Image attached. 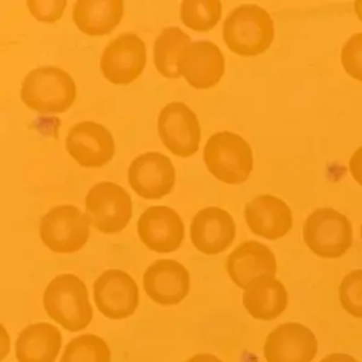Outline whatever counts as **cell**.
<instances>
[{"label": "cell", "mask_w": 362, "mask_h": 362, "mask_svg": "<svg viewBox=\"0 0 362 362\" xmlns=\"http://www.w3.org/2000/svg\"><path fill=\"white\" fill-rule=\"evenodd\" d=\"M186 362H223L221 358L211 354H196L187 358Z\"/></svg>", "instance_id": "cell-31"}, {"label": "cell", "mask_w": 362, "mask_h": 362, "mask_svg": "<svg viewBox=\"0 0 362 362\" xmlns=\"http://www.w3.org/2000/svg\"><path fill=\"white\" fill-rule=\"evenodd\" d=\"M124 13V3L121 0H78L73 8V21L80 32L90 37H100L119 25Z\"/></svg>", "instance_id": "cell-22"}, {"label": "cell", "mask_w": 362, "mask_h": 362, "mask_svg": "<svg viewBox=\"0 0 362 362\" xmlns=\"http://www.w3.org/2000/svg\"><path fill=\"white\" fill-rule=\"evenodd\" d=\"M204 162L216 179L239 185L247 180L254 168V155L243 136L225 131L210 136L204 146Z\"/></svg>", "instance_id": "cell-4"}, {"label": "cell", "mask_w": 362, "mask_h": 362, "mask_svg": "<svg viewBox=\"0 0 362 362\" xmlns=\"http://www.w3.org/2000/svg\"><path fill=\"white\" fill-rule=\"evenodd\" d=\"M146 46L136 34L124 33L109 42L100 58L104 78L115 85H128L146 66Z\"/></svg>", "instance_id": "cell-9"}, {"label": "cell", "mask_w": 362, "mask_h": 362, "mask_svg": "<svg viewBox=\"0 0 362 362\" xmlns=\"http://www.w3.org/2000/svg\"><path fill=\"white\" fill-rule=\"evenodd\" d=\"M361 238H362V225H361Z\"/></svg>", "instance_id": "cell-34"}, {"label": "cell", "mask_w": 362, "mask_h": 362, "mask_svg": "<svg viewBox=\"0 0 362 362\" xmlns=\"http://www.w3.org/2000/svg\"><path fill=\"white\" fill-rule=\"evenodd\" d=\"M42 305L51 320L69 332L83 331L93 319L86 284L70 273L49 281L42 296Z\"/></svg>", "instance_id": "cell-1"}, {"label": "cell", "mask_w": 362, "mask_h": 362, "mask_svg": "<svg viewBox=\"0 0 362 362\" xmlns=\"http://www.w3.org/2000/svg\"><path fill=\"white\" fill-rule=\"evenodd\" d=\"M288 305V290L276 276H257L244 288V308L255 320L273 321Z\"/></svg>", "instance_id": "cell-20"}, {"label": "cell", "mask_w": 362, "mask_h": 362, "mask_svg": "<svg viewBox=\"0 0 362 362\" xmlns=\"http://www.w3.org/2000/svg\"><path fill=\"white\" fill-rule=\"evenodd\" d=\"M63 336L49 322H35L22 329L15 344L18 362H54L62 349Z\"/></svg>", "instance_id": "cell-21"}, {"label": "cell", "mask_w": 362, "mask_h": 362, "mask_svg": "<svg viewBox=\"0 0 362 362\" xmlns=\"http://www.w3.org/2000/svg\"><path fill=\"white\" fill-rule=\"evenodd\" d=\"M341 59L346 73L362 83V33L348 39L341 49Z\"/></svg>", "instance_id": "cell-27"}, {"label": "cell", "mask_w": 362, "mask_h": 362, "mask_svg": "<svg viewBox=\"0 0 362 362\" xmlns=\"http://www.w3.org/2000/svg\"><path fill=\"white\" fill-rule=\"evenodd\" d=\"M177 180L173 163L163 153H141L128 169V182L138 196L145 199H160L170 194Z\"/></svg>", "instance_id": "cell-13"}, {"label": "cell", "mask_w": 362, "mask_h": 362, "mask_svg": "<svg viewBox=\"0 0 362 362\" xmlns=\"http://www.w3.org/2000/svg\"><path fill=\"white\" fill-rule=\"evenodd\" d=\"M145 293L157 305H180L191 288L189 273L175 259H157L143 276Z\"/></svg>", "instance_id": "cell-16"}, {"label": "cell", "mask_w": 362, "mask_h": 362, "mask_svg": "<svg viewBox=\"0 0 362 362\" xmlns=\"http://www.w3.org/2000/svg\"><path fill=\"white\" fill-rule=\"evenodd\" d=\"M90 220L75 206L63 204L49 210L40 221L42 243L56 254H74L90 238Z\"/></svg>", "instance_id": "cell-7"}, {"label": "cell", "mask_w": 362, "mask_h": 362, "mask_svg": "<svg viewBox=\"0 0 362 362\" xmlns=\"http://www.w3.org/2000/svg\"><path fill=\"white\" fill-rule=\"evenodd\" d=\"M177 68L186 81L196 90H208L218 85L225 74V56L214 42H191L181 51Z\"/></svg>", "instance_id": "cell-15"}, {"label": "cell", "mask_w": 362, "mask_h": 362, "mask_svg": "<svg viewBox=\"0 0 362 362\" xmlns=\"http://www.w3.org/2000/svg\"><path fill=\"white\" fill-rule=\"evenodd\" d=\"M21 98L34 112L61 114L74 104L76 85L66 70L57 66H40L25 76Z\"/></svg>", "instance_id": "cell-3"}, {"label": "cell", "mask_w": 362, "mask_h": 362, "mask_svg": "<svg viewBox=\"0 0 362 362\" xmlns=\"http://www.w3.org/2000/svg\"><path fill=\"white\" fill-rule=\"evenodd\" d=\"M319 349L317 336L296 321L276 326L264 344L266 362H313Z\"/></svg>", "instance_id": "cell-11"}, {"label": "cell", "mask_w": 362, "mask_h": 362, "mask_svg": "<svg viewBox=\"0 0 362 362\" xmlns=\"http://www.w3.org/2000/svg\"><path fill=\"white\" fill-rule=\"evenodd\" d=\"M93 300L104 317L110 320H124L138 309L139 288L127 272L107 269L93 283Z\"/></svg>", "instance_id": "cell-8"}, {"label": "cell", "mask_w": 362, "mask_h": 362, "mask_svg": "<svg viewBox=\"0 0 362 362\" xmlns=\"http://www.w3.org/2000/svg\"><path fill=\"white\" fill-rule=\"evenodd\" d=\"M158 136L175 156H192L201 143L197 115L182 102L167 104L158 116Z\"/></svg>", "instance_id": "cell-10"}, {"label": "cell", "mask_w": 362, "mask_h": 362, "mask_svg": "<svg viewBox=\"0 0 362 362\" xmlns=\"http://www.w3.org/2000/svg\"><path fill=\"white\" fill-rule=\"evenodd\" d=\"M319 362H360L358 360L349 354L344 353H334V354L326 355L325 358H321Z\"/></svg>", "instance_id": "cell-30"}, {"label": "cell", "mask_w": 362, "mask_h": 362, "mask_svg": "<svg viewBox=\"0 0 362 362\" xmlns=\"http://www.w3.org/2000/svg\"><path fill=\"white\" fill-rule=\"evenodd\" d=\"M223 4L218 0L182 1L180 17L182 23L194 32L206 33L214 28L221 18Z\"/></svg>", "instance_id": "cell-25"}, {"label": "cell", "mask_w": 362, "mask_h": 362, "mask_svg": "<svg viewBox=\"0 0 362 362\" xmlns=\"http://www.w3.org/2000/svg\"><path fill=\"white\" fill-rule=\"evenodd\" d=\"M354 8L355 11H356V15H358V18H360L362 22V0L355 1Z\"/></svg>", "instance_id": "cell-33"}, {"label": "cell", "mask_w": 362, "mask_h": 362, "mask_svg": "<svg viewBox=\"0 0 362 362\" xmlns=\"http://www.w3.org/2000/svg\"><path fill=\"white\" fill-rule=\"evenodd\" d=\"M191 44L189 35L177 27H168L160 32L153 45V63L165 78L181 76L177 61L181 51Z\"/></svg>", "instance_id": "cell-23"}, {"label": "cell", "mask_w": 362, "mask_h": 362, "mask_svg": "<svg viewBox=\"0 0 362 362\" xmlns=\"http://www.w3.org/2000/svg\"><path fill=\"white\" fill-rule=\"evenodd\" d=\"M245 221L254 235L276 240L293 230V211L283 199L261 194L245 206Z\"/></svg>", "instance_id": "cell-18"}, {"label": "cell", "mask_w": 362, "mask_h": 362, "mask_svg": "<svg viewBox=\"0 0 362 362\" xmlns=\"http://www.w3.org/2000/svg\"><path fill=\"white\" fill-rule=\"evenodd\" d=\"M338 298L344 312L362 319V269H353L341 279Z\"/></svg>", "instance_id": "cell-26"}, {"label": "cell", "mask_w": 362, "mask_h": 362, "mask_svg": "<svg viewBox=\"0 0 362 362\" xmlns=\"http://www.w3.org/2000/svg\"><path fill=\"white\" fill-rule=\"evenodd\" d=\"M59 362H112V350L103 338L81 334L66 344Z\"/></svg>", "instance_id": "cell-24"}, {"label": "cell", "mask_w": 362, "mask_h": 362, "mask_svg": "<svg viewBox=\"0 0 362 362\" xmlns=\"http://www.w3.org/2000/svg\"><path fill=\"white\" fill-rule=\"evenodd\" d=\"M87 218L104 235L124 230L133 214L132 198L122 186L102 181L88 191L85 202Z\"/></svg>", "instance_id": "cell-6"}, {"label": "cell", "mask_w": 362, "mask_h": 362, "mask_svg": "<svg viewBox=\"0 0 362 362\" xmlns=\"http://www.w3.org/2000/svg\"><path fill=\"white\" fill-rule=\"evenodd\" d=\"M5 343L8 344L10 343L8 341V334H6V329H5L4 326L1 325V360L8 355V346H4Z\"/></svg>", "instance_id": "cell-32"}, {"label": "cell", "mask_w": 362, "mask_h": 362, "mask_svg": "<svg viewBox=\"0 0 362 362\" xmlns=\"http://www.w3.org/2000/svg\"><path fill=\"white\" fill-rule=\"evenodd\" d=\"M353 225L346 215L331 208H319L303 225V240L321 259H339L353 245Z\"/></svg>", "instance_id": "cell-5"}, {"label": "cell", "mask_w": 362, "mask_h": 362, "mask_svg": "<svg viewBox=\"0 0 362 362\" xmlns=\"http://www.w3.org/2000/svg\"><path fill=\"white\" fill-rule=\"evenodd\" d=\"M29 11L33 15L37 21L56 22L63 16L66 10V0H57V1H37V0H29L27 1Z\"/></svg>", "instance_id": "cell-28"}, {"label": "cell", "mask_w": 362, "mask_h": 362, "mask_svg": "<svg viewBox=\"0 0 362 362\" xmlns=\"http://www.w3.org/2000/svg\"><path fill=\"white\" fill-rule=\"evenodd\" d=\"M223 40L233 54L254 57L264 54L274 40V22L259 5H240L232 10L223 27Z\"/></svg>", "instance_id": "cell-2"}, {"label": "cell", "mask_w": 362, "mask_h": 362, "mask_svg": "<svg viewBox=\"0 0 362 362\" xmlns=\"http://www.w3.org/2000/svg\"><path fill=\"white\" fill-rule=\"evenodd\" d=\"M235 223L232 215L218 206H206L192 218L189 237L194 247L206 255H218L233 244Z\"/></svg>", "instance_id": "cell-17"}, {"label": "cell", "mask_w": 362, "mask_h": 362, "mask_svg": "<svg viewBox=\"0 0 362 362\" xmlns=\"http://www.w3.org/2000/svg\"><path fill=\"white\" fill-rule=\"evenodd\" d=\"M349 170L355 180L362 186V146L350 157Z\"/></svg>", "instance_id": "cell-29"}, {"label": "cell", "mask_w": 362, "mask_h": 362, "mask_svg": "<svg viewBox=\"0 0 362 362\" xmlns=\"http://www.w3.org/2000/svg\"><path fill=\"white\" fill-rule=\"evenodd\" d=\"M141 243L157 254L177 251L185 238V225L175 210L165 206H150L136 225Z\"/></svg>", "instance_id": "cell-14"}, {"label": "cell", "mask_w": 362, "mask_h": 362, "mask_svg": "<svg viewBox=\"0 0 362 362\" xmlns=\"http://www.w3.org/2000/svg\"><path fill=\"white\" fill-rule=\"evenodd\" d=\"M226 269L235 286L244 290L257 276H276L278 264L274 252L267 245L247 240L228 255Z\"/></svg>", "instance_id": "cell-19"}, {"label": "cell", "mask_w": 362, "mask_h": 362, "mask_svg": "<svg viewBox=\"0 0 362 362\" xmlns=\"http://www.w3.org/2000/svg\"><path fill=\"white\" fill-rule=\"evenodd\" d=\"M66 151L85 168H100L115 155V141L103 124L85 121L70 128L66 140Z\"/></svg>", "instance_id": "cell-12"}]
</instances>
